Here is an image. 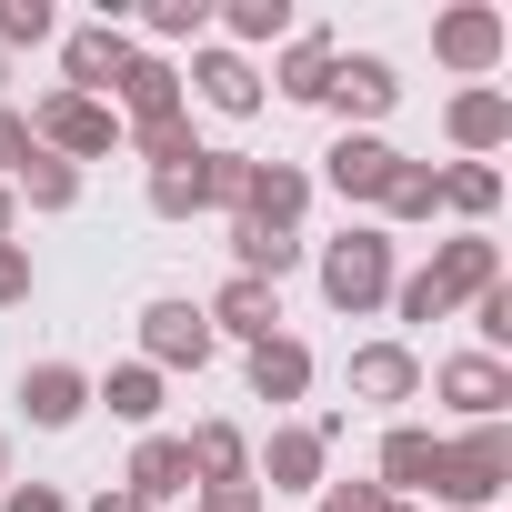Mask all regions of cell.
<instances>
[{
	"mask_svg": "<svg viewBox=\"0 0 512 512\" xmlns=\"http://www.w3.org/2000/svg\"><path fill=\"white\" fill-rule=\"evenodd\" d=\"M432 492H452V502H492V492H502V442L482 432V442H462V452H442V472H432Z\"/></svg>",
	"mask_w": 512,
	"mask_h": 512,
	"instance_id": "6da1fadb",
	"label": "cell"
},
{
	"mask_svg": "<svg viewBox=\"0 0 512 512\" xmlns=\"http://www.w3.org/2000/svg\"><path fill=\"white\" fill-rule=\"evenodd\" d=\"M111 412L151 422V412H161V382H151V372H111Z\"/></svg>",
	"mask_w": 512,
	"mask_h": 512,
	"instance_id": "7c38bea8",
	"label": "cell"
},
{
	"mask_svg": "<svg viewBox=\"0 0 512 512\" xmlns=\"http://www.w3.org/2000/svg\"><path fill=\"white\" fill-rule=\"evenodd\" d=\"M11 512H61V502L51 492H11Z\"/></svg>",
	"mask_w": 512,
	"mask_h": 512,
	"instance_id": "9a60e30c",
	"label": "cell"
},
{
	"mask_svg": "<svg viewBox=\"0 0 512 512\" xmlns=\"http://www.w3.org/2000/svg\"><path fill=\"white\" fill-rule=\"evenodd\" d=\"M101 512H141V502H101Z\"/></svg>",
	"mask_w": 512,
	"mask_h": 512,
	"instance_id": "2e32d148",
	"label": "cell"
},
{
	"mask_svg": "<svg viewBox=\"0 0 512 512\" xmlns=\"http://www.w3.org/2000/svg\"><path fill=\"white\" fill-rule=\"evenodd\" d=\"M21 292V251H0V302H11Z\"/></svg>",
	"mask_w": 512,
	"mask_h": 512,
	"instance_id": "5bb4252c",
	"label": "cell"
},
{
	"mask_svg": "<svg viewBox=\"0 0 512 512\" xmlns=\"http://www.w3.org/2000/svg\"><path fill=\"white\" fill-rule=\"evenodd\" d=\"M221 322L251 332V342H272V292H262V282H231V292H221Z\"/></svg>",
	"mask_w": 512,
	"mask_h": 512,
	"instance_id": "9c48e42d",
	"label": "cell"
},
{
	"mask_svg": "<svg viewBox=\"0 0 512 512\" xmlns=\"http://www.w3.org/2000/svg\"><path fill=\"white\" fill-rule=\"evenodd\" d=\"M382 512H402V502H382Z\"/></svg>",
	"mask_w": 512,
	"mask_h": 512,
	"instance_id": "e0dca14e",
	"label": "cell"
},
{
	"mask_svg": "<svg viewBox=\"0 0 512 512\" xmlns=\"http://www.w3.org/2000/svg\"><path fill=\"white\" fill-rule=\"evenodd\" d=\"M332 181H342V191H372V181H392V151H382V141H342V151H332Z\"/></svg>",
	"mask_w": 512,
	"mask_h": 512,
	"instance_id": "8992f818",
	"label": "cell"
},
{
	"mask_svg": "<svg viewBox=\"0 0 512 512\" xmlns=\"http://www.w3.org/2000/svg\"><path fill=\"white\" fill-rule=\"evenodd\" d=\"M312 462H322V442H312V432H292V442H272V472H282V482H312Z\"/></svg>",
	"mask_w": 512,
	"mask_h": 512,
	"instance_id": "4fadbf2b",
	"label": "cell"
},
{
	"mask_svg": "<svg viewBox=\"0 0 512 512\" xmlns=\"http://www.w3.org/2000/svg\"><path fill=\"white\" fill-rule=\"evenodd\" d=\"M131 482H141V492H181V482H191V452H181V442H151V452L131 462Z\"/></svg>",
	"mask_w": 512,
	"mask_h": 512,
	"instance_id": "8fae6325",
	"label": "cell"
},
{
	"mask_svg": "<svg viewBox=\"0 0 512 512\" xmlns=\"http://www.w3.org/2000/svg\"><path fill=\"white\" fill-rule=\"evenodd\" d=\"M302 372H312V362H302L292 342H262V352H251V382H262L272 402H292V392H302Z\"/></svg>",
	"mask_w": 512,
	"mask_h": 512,
	"instance_id": "5b68a950",
	"label": "cell"
},
{
	"mask_svg": "<svg viewBox=\"0 0 512 512\" xmlns=\"http://www.w3.org/2000/svg\"><path fill=\"white\" fill-rule=\"evenodd\" d=\"M442 392H452L462 412H502V372H492V362H452V372H442Z\"/></svg>",
	"mask_w": 512,
	"mask_h": 512,
	"instance_id": "52a82bcc",
	"label": "cell"
},
{
	"mask_svg": "<svg viewBox=\"0 0 512 512\" xmlns=\"http://www.w3.org/2000/svg\"><path fill=\"white\" fill-rule=\"evenodd\" d=\"M71 412H81V372H61V362L31 372V422H71Z\"/></svg>",
	"mask_w": 512,
	"mask_h": 512,
	"instance_id": "ba28073f",
	"label": "cell"
},
{
	"mask_svg": "<svg viewBox=\"0 0 512 512\" xmlns=\"http://www.w3.org/2000/svg\"><path fill=\"white\" fill-rule=\"evenodd\" d=\"M382 472H392V482H432V472H442V442H432V432H392V442H382Z\"/></svg>",
	"mask_w": 512,
	"mask_h": 512,
	"instance_id": "277c9868",
	"label": "cell"
},
{
	"mask_svg": "<svg viewBox=\"0 0 512 512\" xmlns=\"http://www.w3.org/2000/svg\"><path fill=\"white\" fill-rule=\"evenodd\" d=\"M322 282H332V302H352V312H362V302L382 292V241H342L332 262H322Z\"/></svg>",
	"mask_w": 512,
	"mask_h": 512,
	"instance_id": "7a4b0ae2",
	"label": "cell"
},
{
	"mask_svg": "<svg viewBox=\"0 0 512 512\" xmlns=\"http://www.w3.org/2000/svg\"><path fill=\"white\" fill-rule=\"evenodd\" d=\"M151 352H161V362H201V352H211V332H201V312H181V302H161V312H151Z\"/></svg>",
	"mask_w": 512,
	"mask_h": 512,
	"instance_id": "3957f363",
	"label": "cell"
},
{
	"mask_svg": "<svg viewBox=\"0 0 512 512\" xmlns=\"http://www.w3.org/2000/svg\"><path fill=\"white\" fill-rule=\"evenodd\" d=\"M352 382H362L372 402H402V392H412V362H402V352H362V362H352Z\"/></svg>",
	"mask_w": 512,
	"mask_h": 512,
	"instance_id": "30bf717a",
	"label": "cell"
}]
</instances>
